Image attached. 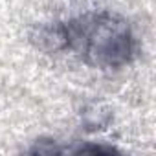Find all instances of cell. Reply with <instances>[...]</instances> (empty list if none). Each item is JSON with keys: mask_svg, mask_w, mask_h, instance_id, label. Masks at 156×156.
Instances as JSON below:
<instances>
[{"mask_svg": "<svg viewBox=\"0 0 156 156\" xmlns=\"http://www.w3.org/2000/svg\"><path fill=\"white\" fill-rule=\"evenodd\" d=\"M39 41L55 51H70L94 68H121L136 55V37L127 19L108 9H92L44 24Z\"/></svg>", "mask_w": 156, "mask_h": 156, "instance_id": "1", "label": "cell"}]
</instances>
